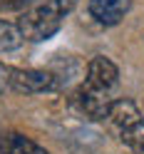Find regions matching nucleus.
<instances>
[{"label": "nucleus", "mask_w": 144, "mask_h": 154, "mask_svg": "<svg viewBox=\"0 0 144 154\" xmlns=\"http://www.w3.org/2000/svg\"><path fill=\"white\" fill-rule=\"evenodd\" d=\"M84 82L92 85L94 90L112 92L114 87H117V82H119V70H117V65H114L112 60L97 55V57H92L90 65H87V80Z\"/></svg>", "instance_id": "4"}, {"label": "nucleus", "mask_w": 144, "mask_h": 154, "mask_svg": "<svg viewBox=\"0 0 144 154\" xmlns=\"http://www.w3.org/2000/svg\"><path fill=\"white\" fill-rule=\"evenodd\" d=\"M23 42H25V37H23V32H20V27L13 25V23L0 20V52L17 50Z\"/></svg>", "instance_id": "8"}, {"label": "nucleus", "mask_w": 144, "mask_h": 154, "mask_svg": "<svg viewBox=\"0 0 144 154\" xmlns=\"http://www.w3.org/2000/svg\"><path fill=\"white\" fill-rule=\"evenodd\" d=\"M129 8L132 0H90V15L100 25H117Z\"/></svg>", "instance_id": "5"}, {"label": "nucleus", "mask_w": 144, "mask_h": 154, "mask_svg": "<svg viewBox=\"0 0 144 154\" xmlns=\"http://www.w3.org/2000/svg\"><path fill=\"white\" fill-rule=\"evenodd\" d=\"M0 154H50L40 144L20 132H3L0 134Z\"/></svg>", "instance_id": "7"}, {"label": "nucleus", "mask_w": 144, "mask_h": 154, "mask_svg": "<svg viewBox=\"0 0 144 154\" xmlns=\"http://www.w3.org/2000/svg\"><path fill=\"white\" fill-rule=\"evenodd\" d=\"M122 142L134 152V154H144V119H139L134 127H129L127 132L119 134Z\"/></svg>", "instance_id": "9"}, {"label": "nucleus", "mask_w": 144, "mask_h": 154, "mask_svg": "<svg viewBox=\"0 0 144 154\" xmlns=\"http://www.w3.org/2000/svg\"><path fill=\"white\" fill-rule=\"evenodd\" d=\"M75 102H77L80 112L84 114L87 119L92 122H102L109 117V109H112V97L109 92H102V90H94L92 85L84 82L82 87L77 90V94H75Z\"/></svg>", "instance_id": "2"}, {"label": "nucleus", "mask_w": 144, "mask_h": 154, "mask_svg": "<svg viewBox=\"0 0 144 154\" xmlns=\"http://www.w3.org/2000/svg\"><path fill=\"white\" fill-rule=\"evenodd\" d=\"M139 119H142V112L137 109V104H134L132 100H114V102H112V109H109L107 122L114 127L117 134L127 132V129L134 127Z\"/></svg>", "instance_id": "6"}, {"label": "nucleus", "mask_w": 144, "mask_h": 154, "mask_svg": "<svg viewBox=\"0 0 144 154\" xmlns=\"http://www.w3.org/2000/svg\"><path fill=\"white\" fill-rule=\"evenodd\" d=\"M13 72H15V67L0 62V94L13 92Z\"/></svg>", "instance_id": "10"}, {"label": "nucleus", "mask_w": 144, "mask_h": 154, "mask_svg": "<svg viewBox=\"0 0 144 154\" xmlns=\"http://www.w3.org/2000/svg\"><path fill=\"white\" fill-rule=\"evenodd\" d=\"M77 0H42L17 17V27L25 40L30 42H42L52 37L62 27V20L72 13Z\"/></svg>", "instance_id": "1"}, {"label": "nucleus", "mask_w": 144, "mask_h": 154, "mask_svg": "<svg viewBox=\"0 0 144 154\" xmlns=\"http://www.w3.org/2000/svg\"><path fill=\"white\" fill-rule=\"evenodd\" d=\"M60 87L57 77L45 70H20L13 72V92L17 94H37V92H55Z\"/></svg>", "instance_id": "3"}]
</instances>
